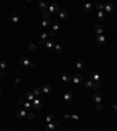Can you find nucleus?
<instances>
[{
  "instance_id": "f257e3e1",
  "label": "nucleus",
  "mask_w": 117,
  "mask_h": 131,
  "mask_svg": "<svg viewBox=\"0 0 117 131\" xmlns=\"http://www.w3.org/2000/svg\"><path fill=\"white\" fill-rule=\"evenodd\" d=\"M104 11H105V13H115V6L111 4V2H107V4H104Z\"/></svg>"
},
{
  "instance_id": "f03ea898",
  "label": "nucleus",
  "mask_w": 117,
  "mask_h": 131,
  "mask_svg": "<svg viewBox=\"0 0 117 131\" xmlns=\"http://www.w3.org/2000/svg\"><path fill=\"white\" fill-rule=\"evenodd\" d=\"M89 80H91L92 82H95V81H101V76H100V74H98L97 71H90V74H89Z\"/></svg>"
},
{
  "instance_id": "7ed1b4c3",
  "label": "nucleus",
  "mask_w": 117,
  "mask_h": 131,
  "mask_svg": "<svg viewBox=\"0 0 117 131\" xmlns=\"http://www.w3.org/2000/svg\"><path fill=\"white\" fill-rule=\"evenodd\" d=\"M48 12H49L50 14H56V13L60 12V6H58V4H53V5H50L49 8H48Z\"/></svg>"
},
{
  "instance_id": "20e7f679",
  "label": "nucleus",
  "mask_w": 117,
  "mask_h": 131,
  "mask_svg": "<svg viewBox=\"0 0 117 131\" xmlns=\"http://www.w3.org/2000/svg\"><path fill=\"white\" fill-rule=\"evenodd\" d=\"M32 104H33V109H35V110H39V109H41V108L43 106L42 102H41L40 99H38V98H35V99L32 102Z\"/></svg>"
},
{
  "instance_id": "39448f33",
  "label": "nucleus",
  "mask_w": 117,
  "mask_h": 131,
  "mask_svg": "<svg viewBox=\"0 0 117 131\" xmlns=\"http://www.w3.org/2000/svg\"><path fill=\"white\" fill-rule=\"evenodd\" d=\"M71 80H73V82H74L75 84H79V83L82 81V75H81V74H75V75H73Z\"/></svg>"
},
{
  "instance_id": "423d86ee",
  "label": "nucleus",
  "mask_w": 117,
  "mask_h": 131,
  "mask_svg": "<svg viewBox=\"0 0 117 131\" xmlns=\"http://www.w3.org/2000/svg\"><path fill=\"white\" fill-rule=\"evenodd\" d=\"M96 41H97V43L100 45V46H103L104 43H105V36L104 35H97V37H96Z\"/></svg>"
},
{
  "instance_id": "0eeeda50",
  "label": "nucleus",
  "mask_w": 117,
  "mask_h": 131,
  "mask_svg": "<svg viewBox=\"0 0 117 131\" xmlns=\"http://www.w3.org/2000/svg\"><path fill=\"white\" fill-rule=\"evenodd\" d=\"M52 91H53V88L49 84H43V87H42V93L43 94H50Z\"/></svg>"
},
{
  "instance_id": "6e6552de",
  "label": "nucleus",
  "mask_w": 117,
  "mask_h": 131,
  "mask_svg": "<svg viewBox=\"0 0 117 131\" xmlns=\"http://www.w3.org/2000/svg\"><path fill=\"white\" fill-rule=\"evenodd\" d=\"M63 99H64V102H70V101H73V94H71L70 91L66 93V94L63 95Z\"/></svg>"
},
{
  "instance_id": "1a4fd4ad",
  "label": "nucleus",
  "mask_w": 117,
  "mask_h": 131,
  "mask_svg": "<svg viewBox=\"0 0 117 131\" xmlns=\"http://www.w3.org/2000/svg\"><path fill=\"white\" fill-rule=\"evenodd\" d=\"M92 99H94L96 103H101V102H102V95L98 94V93H95V94L92 95Z\"/></svg>"
},
{
  "instance_id": "9d476101",
  "label": "nucleus",
  "mask_w": 117,
  "mask_h": 131,
  "mask_svg": "<svg viewBox=\"0 0 117 131\" xmlns=\"http://www.w3.org/2000/svg\"><path fill=\"white\" fill-rule=\"evenodd\" d=\"M39 7H40L42 11H47V9L49 8V5H48L46 1H40V2H39Z\"/></svg>"
},
{
  "instance_id": "9b49d317",
  "label": "nucleus",
  "mask_w": 117,
  "mask_h": 131,
  "mask_svg": "<svg viewBox=\"0 0 117 131\" xmlns=\"http://www.w3.org/2000/svg\"><path fill=\"white\" fill-rule=\"evenodd\" d=\"M26 98L28 99V102H33V101L35 99L34 93H33V91H27V93H26Z\"/></svg>"
},
{
  "instance_id": "f8f14e48",
  "label": "nucleus",
  "mask_w": 117,
  "mask_h": 131,
  "mask_svg": "<svg viewBox=\"0 0 117 131\" xmlns=\"http://www.w3.org/2000/svg\"><path fill=\"white\" fill-rule=\"evenodd\" d=\"M48 49H50V48H53L54 46H55V43H54V40L53 39H48L47 41H46V45H45Z\"/></svg>"
},
{
  "instance_id": "ddd939ff",
  "label": "nucleus",
  "mask_w": 117,
  "mask_h": 131,
  "mask_svg": "<svg viewBox=\"0 0 117 131\" xmlns=\"http://www.w3.org/2000/svg\"><path fill=\"white\" fill-rule=\"evenodd\" d=\"M17 116H18L19 118H25V117L27 116V111H26V110H18V111H17Z\"/></svg>"
},
{
  "instance_id": "4468645a",
  "label": "nucleus",
  "mask_w": 117,
  "mask_h": 131,
  "mask_svg": "<svg viewBox=\"0 0 117 131\" xmlns=\"http://www.w3.org/2000/svg\"><path fill=\"white\" fill-rule=\"evenodd\" d=\"M58 16H60V19H67L68 18V13L64 11V9H60V12H58Z\"/></svg>"
},
{
  "instance_id": "2eb2a0df",
  "label": "nucleus",
  "mask_w": 117,
  "mask_h": 131,
  "mask_svg": "<svg viewBox=\"0 0 117 131\" xmlns=\"http://www.w3.org/2000/svg\"><path fill=\"white\" fill-rule=\"evenodd\" d=\"M19 19H20V18H19V14L14 13V14L11 16V22H12V24H18V22H19Z\"/></svg>"
},
{
  "instance_id": "dca6fc26",
  "label": "nucleus",
  "mask_w": 117,
  "mask_h": 131,
  "mask_svg": "<svg viewBox=\"0 0 117 131\" xmlns=\"http://www.w3.org/2000/svg\"><path fill=\"white\" fill-rule=\"evenodd\" d=\"M30 63H32V62L29 61L27 57H21V59H20V65L21 66H30Z\"/></svg>"
},
{
  "instance_id": "f3484780",
  "label": "nucleus",
  "mask_w": 117,
  "mask_h": 131,
  "mask_svg": "<svg viewBox=\"0 0 117 131\" xmlns=\"http://www.w3.org/2000/svg\"><path fill=\"white\" fill-rule=\"evenodd\" d=\"M84 62L82 61V60H77L76 62H75V67L77 68V69H83L84 68Z\"/></svg>"
},
{
  "instance_id": "a211bd4d",
  "label": "nucleus",
  "mask_w": 117,
  "mask_h": 131,
  "mask_svg": "<svg viewBox=\"0 0 117 131\" xmlns=\"http://www.w3.org/2000/svg\"><path fill=\"white\" fill-rule=\"evenodd\" d=\"M95 33H96L97 35H102V33H103V27H102L101 25H96V26H95Z\"/></svg>"
},
{
  "instance_id": "6ab92c4d",
  "label": "nucleus",
  "mask_w": 117,
  "mask_h": 131,
  "mask_svg": "<svg viewBox=\"0 0 117 131\" xmlns=\"http://www.w3.org/2000/svg\"><path fill=\"white\" fill-rule=\"evenodd\" d=\"M24 106H25V110H26L27 112L30 111V109H33V104H32L30 102H25V103H24Z\"/></svg>"
},
{
  "instance_id": "aec40b11",
  "label": "nucleus",
  "mask_w": 117,
  "mask_h": 131,
  "mask_svg": "<svg viewBox=\"0 0 117 131\" xmlns=\"http://www.w3.org/2000/svg\"><path fill=\"white\" fill-rule=\"evenodd\" d=\"M71 80V76H70V74H68V73H64L63 75H62V81L63 82H68V81H70Z\"/></svg>"
},
{
  "instance_id": "412c9836",
  "label": "nucleus",
  "mask_w": 117,
  "mask_h": 131,
  "mask_svg": "<svg viewBox=\"0 0 117 131\" xmlns=\"http://www.w3.org/2000/svg\"><path fill=\"white\" fill-rule=\"evenodd\" d=\"M100 87H101V81H95V82H92V89L98 90Z\"/></svg>"
},
{
  "instance_id": "4be33fe9",
  "label": "nucleus",
  "mask_w": 117,
  "mask_h": 131,
  "mask_svg": "<svg viewBox=\"0 0 117 131\" xmlns=\"http://www.w3.org/2000/svg\"><path fill=\"white\" fill-rule=\"evenodd\" d=\"M55 129H56V127L54 125V123H48V125L46 128L47 131H55Z\"/></svg>"
},
{
  "instance_id": "5701e85b",
  "label": "nucleus",
  "mask_w": 117,
  "mask_h": 131,
  "mask_svg": "<svg viewBox=\"0 0 117 131\" xmlns=\"http://www.w3.org/2000/svg\"><path fill=\"white\" fill-rule=\"evenodd\" d=\"M91 8H92V5H91L90 2H87V4H84V5H83V9H84L86 12L91 11Z\"/></svg>"
},
{
  "instance_id": "b1692460",
  "label": "nucleus",
  "mask_w": 117,
  "mask_h": 131,
  "mask_svg": "<svg viewBox=\"0 0 117 131\" xmlns=\"http://www.w3.org/2000/svg\"><path fill=\"white\" fill-rule=\"evenodd\" d=\"M49 16H50V13H49L48 11H43V12H42V18H43L45 20H49Z\"/></svg>"
},
{
  "instance_id": "393cba45",
  "label": "nucleus",
  "mask_w": 117,
  "mask_h": 131,
  "mask_svg": "<svg viewBox=\"0 0 117 131\" xmlns=\"http://www.w3.org/2000/svg\"><path fill=\"white\" fill-rule=\"evenodd\" d=\"M97 18L101 19V20H103V19L105 18V13H104V11H100V12H97Z\"/></svg>"
},
{
  "instance_id": "a878e982",
  "label": "nucleus",
  "mask_w": 117,
  "mask_h": 131,
  "mask_svg": "<svg viewBox=\"0 0 117 131\" xmlns=\"http://www.w3.org/2000/svg\"><path fill=\"white\" fill-rule=\"evenodd\" d=\"M33 93H34V95H35V96H39V95H41L42 89H41L40 87H36V88L34 89V91H33Z\"/></svg>"
},
{
  "instance_id": "bb28decb",
  "label": "nucleus",
  "mask_w": 117,
  "mask_h": 131,
  "mask_svg": "<svg viewBox=\"0 0 117 131\" xmlns=\"http://www.w3.org/2000/svg\"><path fill=\"white\" fill-rule=\"evenodd\" d=\"M41 26L43 27V28H48L49 27V20H42V22H41Z\"/></svg>"
},
{
  "instance_id": "cd10ccee",
  "label": "nucleus",
  "mask_w": 117,
  "mask_h": 131,
  "mask_svg": "<svg viewBox=\"0 0 117 131\" xmlns=\"http://www.w3.org/2000/svg\"><path fill=\"white\" fill-rule=\"evenodd\" d=\"M46 121H47L48 123H53V122L55 121V118H54V116H52V115H47V116H46Z\"/></svg>"
},
{
  "instance_id": "c85d7f7f",
  "label": "nucleus",
  "mask_w": 117,
  "mask_h": 131,
  "mask_svg": "<svg viewBox=\"0 0 117 131\" xmlns=\"http://www.w3.org/2000/svg\"><path fill=\"white\" fill-rule=\"evenodd\" d=\"M96 9L100 11H104V4H96Z\"/></svg>"
},
{
  "instance_id": "c756f323",
  "label": "nucleus",
  "mask_w": 117,
  "mask_h": 131,
  "mask_svg": "<svg viewBox=\"0 0 117 131\" xmlns=\"http://www.w3.org/2000/svg\"><path fill=\"white\" fill-rule=\"evenodd\" d=\"M47 37H48V33H41V34H40V40L46 41V40H47Z\"/></svg>"
},
{
  "instance_id": "7c9ffc66",
  "label": "nucleus",
  "mask_w": 117,
  "mask_h": 131,
  "mask_svg": "<svg viewBox=\"0 0 117 131\" xmlns=\"http://www.w3.org/2000/svg\"><path fill=\"white\" fill-rule=\"evenodd\" d=\"M26 118L27 119H33V118H35V114L34 112H27V116H26Z\"/></svg>"
},
{
  "instance_id": "2f4dec72",
  "label": "nucleus",
  "mask_w": 117,
  "mask_h": 131,
  "mask_svg": "<svg viewBox=\"0 0 117 131\" xmlns=\"http://www.w3.org/2000/svg\"><path fill=\"white\" fill-rule=\"evenodd\" d=\"M7 68V63L5 61H0V70H5Z\"/></svg>"
},
{
  "instance_id": "473e14b6",
  "label": "nucleus",
  "mask_w": 117,
  "mask_h": 131,
  "mask_svg": "<svg viewBox=\"0 0 117 131\" xmlns=\"http://www.w3.org/2000/svg\"><path fill=\"white\" fill-rule=\"evenodd\" d=\"M84 87H86V88H92V81H91V80H88L87 82L84 83Z\"/></svg>"
},
{
  "instance_id": "72a5a7b5",
  "label": "nucleus",
  "mask_w": 117,
  "mask_h": 131,
  "mask_svg": "<svg viewBox=\"0 0 117 131\" xmlns=\"http://www.w3.org/2000/svg\"><path fill=\"white\" fill-rule=\"evenodd\" d=\"M54 48H55V52H56V53H61V52H62V46H61V45H55Z\"/></svg>"
},
{
  "instance_id": "f704fd0d",
  "label": "nucleus",
  "mask_w": 117,
  "mask_h": 131,
  "mask_svg": "<svg viewBox=\"0 0 117 131\" xmlns=\"http://www.w3.org/2000/svg\"><path fill=\"white\" fill-rule=\"evenodd\" d=\"M58 28H60V26H58V22L53 24V26H52V31L56 32V31H58Z\"/></svg>"
},
{
  "instance_id": "c9c22d12",
  "label": "nucleus",
  "mask_w": 117,
  "mask_h": 131,
  "mask_svg": "<svg viewBox=\"0 0 117 131\" xmlns=\"http://www.w3.org/2000/svg\"><path fill=\"white\" fill-rule=\"evenodd\" d=\"M95 108H96V110H97V111H101V110L103 109V106H102V104H101V103H96Z\"/></svg>"
},
{
  "instance_id": "e433bc0d",
  "label": "nucleus",
  "mask_w": 117,
  "mask_h": 131,
  "mask_svg": "<svg viewBox=\"0 0 117 131\" xmlns=\"http://www.w3.org/2000/svg\"><path fill=\"white\" fill-rule=\"evenodd\" d=\"M48 36H50V37H54V36H55V32L50 29V31H49V33H48Z\"/></svg>"
},
{
  "instance_id": "4c0bfd02",
  "label": "nucleus",
  "mask_w": 117,
  "mask_h": 131,
  "mask_svg": "<svg viewBox=\"0 0 117 131\" xmlns=\"http://www.w3.org/2000/svg\"><path fill=\"white\" fill-rule=\"evenodd\" d=\"M29 49H30V50H35V49H36V46H35V45H29Z\"/></svg>"
},
{
  "instance_id": "58836bf2",
  "label": "nucleus",
  "mask_w": 117,
  "mask_h": 131,
  "mask_svg": "<svg viewBox=\"0 0 117 131\" xmlns=\"http://www.w3.org/2000/svg\"><path fill=\"white\" fill-rule=\"evenodd\" d=\"M18 103H19L20 105H24V103H25V101H24V99H21V98H19V99H18Z\"/></svg>"
},
{
  "instance_id": "ea45409f",
  "label": "nucleus",
  "mask_w": 117,
  "mask_h": 131,
  "mask_svg": "<svg viewBox=\"0 0 117 131\" xmlns=\"http://www.w3.org/2000/svg\"><path fill=\"white\" fill-rule=\"evenodd\" d=\"M39 45H40V46H43V45H46V41H43V40H39Z\"/></svg>"
},
{
  "instance_id": "a19ab883",
  "label": "nucleus",
  "mask_w": 117,
  "mask_h": 131,
  "mask_svg": "<svg viewBox=\"0 0 117 131\" xmlns=\"http://www.w3.org/2000/svg\"><path fill=\"white\" fill-rule=\"evenodd\" d=\"M71 118H73V119H77V121L80 119V117H79L77 115H71Z\"/></svg>"
},
{
  "instance_id": "79ce46f5",
  "label": "nucleus",
  "mask_w": 117,
  "mask_h": 131,
  "mask_svg": "<svg viewBox=\"0 0 117 131\" xmlns=\"http://www.w3.org/2000/svg\"><path fill=\"white\" fill-rule=\"evenodd\" d=\"M53 123H54V125H55V127H56V128H58V125H60V122H58V121H56V119H55V121H54V122H53Z\"/></svg>"
},
{
  "instance_id": "37998d69",
  "label": "nucleus",
  "mask_w": 117,
  "mask_h": 131,
  "mask_svg": "<svg viewBox=\"0 0 117 131\" xmlns=\"http://www.w3.org/2000/svg\"><path fill=\"white\" fill-rule=\"evenodd\" d=\"M5 75V70H0V76H4Z\"/></svg>"
},
{
  "instance_id": "c03bdc74",
  "label": "nucleus",
  "mask_w": 117,
  "mask_h": 131,
  "mask_svg": "<svg viewBox=\"0 0 117 131\" xmlns=\"http://www.w3.org/2000/svg\"><path fill=\"white\" fill-rule=\"evenodd\" d=\"M29 67H30V68H35V63H33V62H32V63H30V66H29Z\"/></svg>"
},
{
  "instance_id": "a18cd8bd",
  "label": "nucleus",
  "mask_w": 117,
  "mask_h": 131,
  "mask_svg": "<svg viewBox=\"0 0 117 131\" xmlns=\"http://www.w3.org/2000/svg\"><path fill=\"white\" fill-rule=\"evenodd\" d=\"M64 117H66V118H70V117H71V115H64Z\"/></svg>"
},
{
  "instance_id": "49530a36",
  "label": "nucleus",
  "mask_w": 117,
  "mask_h": 131,
  "mask_svg": "<svg viewBox=\"0 0 117 131\" xmlns=\"http://www.w3.org/2000/svg\"><path fill=\"white\" fill-rule=\"evenodd\" d=\"M114 109H116L117 110V105H114Z\"/></svg>"
},
{
  "instance_id": "de8ad7c7",
  "label": "nucleus",
  "mask_w": 117,
  "mask_h": 131,
  "mask_svg": "<svg viewBox=\"0 0 117 131\" xmlns=\"http://www.w3.org/2000/svg\"><path fill=\"white\" fill-rule=\"evenodd\" d=\"M0 94H1V88H0Z\"/></svg>"
}]
</instances>
